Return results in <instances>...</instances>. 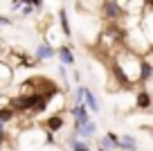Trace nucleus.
<instances>
[{"label":"nucleus","instance_id":"obj_6","mask_svg":"<svg viewBox=\"0 0 153 151\" xmlns=\"http://www.w3.org/2000/svg\"><path fill=\"white\" fill-rule=\"evenodd\" d=\"M106 14H108L110 18H115V16H120V14H122V9L115 5V2H106Z\"/></svg>","mask_w":153,"mask_h":151},{"label":"nucleus","instance_id":"obj_12","mask_svg":"<svg viewBox=\"0 0 153 151\" xmlns=\"http://www.w3.org/2000/svg\"><path fill=\"white\" fill-rule=\"evenodd\" d=\"M120 144H122V147H126V149H131V151H135V140H133V138H128V135L122 138Z\"/></svg>","mask_w":153,"mask_h":151},{"label":"nucleus","instance_id":"obj_13","mask_svg":"<svg viewBox=\"0 0 153 151\" xmlns=\"http://www.w3.org/2000/svg\"><path fill=\"white\" fill-rule=\"evenodd\" d=\"M74 151H90L86 144H81V142H74Z\"/></svg>","mask_w":153,"mask_h":151},{"label":"nucleus","instance_id":"obj_10","mask_svg":"<svg viewBox=\"0 0 153 151\" xmlns=\"http://www.w3.org/2000/svg\"><path fill=\"white\" fill-rule=\"evenodd\" d=\"M76 131H81V135H92V133H95V124L88 122V124H83V126H79Z\"/></svg>","mask_w":153,"mask_h":151},{"label":"nucleus","instance_id":"obj_3","mask_svg":"<svg viewBox=\"0 0 153 151\" xmlns=\"http://www.w3.org/2000/svg\"><path fill=\"white\" fill-rule=\"evenodd\" d=\"M45 124H48L50 131H59V129L63 126V117H61V115H54V117H50Z\"/></svg>","mask_w":153,"mask_h":151},{"label":"nucleus","instance_id":"obj_14","mask_svg":"<svg viewBox=\"0 0 153 151\" xmlns=\"http://www.w3.org/2000/svg\"><path fill=\"white\" fill-rule=\"evenodd\" d=\"M2 140H5V133H2V129H0V144H2Z\"/></svg>","mask_w":153,"mask_h":151},{"label":"nucleus","instance_id":"obj_5","mask_svg":"<svg viewBox=\"0 0 153 151\" xmlns=\"http://www.w3.org/2000/svg\"><path fill=\"white\" fill-rule=\"evenodd\" d=\"M137 106H140V108H149V106H151V97H149V93H140L137 95Z\"/></svg>","mask_w":153,"mask_h":151},{"label":"nucleus","instance_id":"obj_1","mask_svg":"<svg viewBox=\"0 0 153 151\" xmlns=\"http://www.w3.org/2000/svg\"><path fill=\"white\" fill-rule=\"evenodd\" d=\"M72 115H74V120H76V129L90 122V120H88V108H86V106H83V104L74 106V111H72Z\"/></svg>","mask_w":153,"mask_h":151},{"label":"nucleus","instance_id":"obj_11","mask_svg":"<svg viewBox=\"0 0 153 151\" xmlns=\"http://www.w3.org/2000/svg\"><path fill=\"white\" fill-rule=\"evenodd\" d=\"M11 117H14V111H11V108H2V111H0V124L9 122Z\"/></svg>","mask_w":153,"mask_h":151},{"label":"nucleus","instance_id":"obj_4","mask_svg":"<svg viewBox=\"0 0 153 151\" xmlns=\"http://www.w3.org/2000/svg\"><path fill=\"white\" fill-rule=\"evenodd\" d=\"M59 57H61V61H63V63H68V66H72V63H74V57H72V52L68 50L65 45L59 50Z\"/></svg>","mask_w":153,"mask_h":151},{"label":"nucleus","instance_id":"obj_7","mask_svg":"<svg viewBox=\"0 0 153 151\" xmlns=\"http://www.w3.org/2000/svg\"><path fill=\"white\" fill-rule=\"evenodd\" d=\"M59 18H61V29H63V34L65 36H70V25H68V16H65V11H59Z\"/></svg>","mask_w":153,"mask_h":151},{"label":"nucleus","instance_id":"obj_8","mask_svg":"<svg viewBox=\"0 0 153 151\" xmlns=\"http://www.w3.org/2000/svg\"><path fill=\"white\" fill-rule=\"evenodd\" d=\"M52 54H54V50H52V47L41 45V47H38V52H36V57H38V59H48V57H52Z\"/></svg>","mask_w":153,"mask_h":151},{"label":"nucleus","instance_id":"obj_9","mask_svg":"<svg viewBox=\"0 0 153 151\" xmlns=\"http://www.w3.org/2000/svg\"><path fill=\"white\" fill-rule=\"evenodd\" d=\"M149 77H151V63H149V61H142V75H140V79L146 81Z\"/></svg>","mask_w":153,"mask_h":151},{"label":"nucleus","instance_id":"obj_2","mask_svg":"<svg viewBox=\"0 0 153 151\" xmlns=\"http://www.w3.org/2000/svg\"><path fill=\"white\" fill-rule=\"evenodd\" d=\"M83 99H86V104L90 106V111H99V104H97V99H95V95L90 93V90H83Z\"/></svg>","mask_w":153,"mask_h":151}]
</instances>
